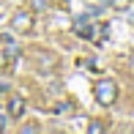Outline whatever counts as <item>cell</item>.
<instances>
[{
  "label": "cell",
  "instance_id": "cell-2",
  "mask_svg": "<svg viewBox=\"0 0 134 134\" xmlns=\"http://www.w3.org/2000/svg\"><path fill=\"white\" fill-rule=\"evenodd\" d=\"M90 19H93L90 14H80V16H74L71 27H74V33L80 36V38H93V36H96V25H93Z\"/></svg>",
  "mask_w": 134,
  "mask_h": 134
},
{
  "label": "cell",
  "instance_id": "cell-1",
  "mask_svg": "<svg viewBox=\"0 0 134 134\" xmlns=\"http://www.w3.org/2000/svg\"><path fill=\"white\" fill-rule=\"evenodd\" d=\"M93 96H96V101H99L101 107H112L115 99H118V85H115V80L99 77V80L93 82Z\"/></svg>",
  "mask_w": 134,
  "mask_h": 134
},
{
  "label": "cell",
  "instance_id": "cell-13",
  "mask_svg": "<svg viewBox=\"0 0 134 134\" xmlns=\"http://www.w3.org/2000/svg\"><path fill=\"white\" fill-rule=\"evenodd\" d=\"M0 66H3V58H0Z\"/></svg>",
  "mask_w": 134,
  "mask_h": 134
},
{
  "label": "cell",
  "instance_id": "cell-10",
  "mask_svg": "<svg viewBox=\"0 0 134 134\" xmlns=\"http://www.w3.org/2000/svg\"><path fill=\"white\" fill-rule=\"evenodd\" d=\"M5 90H8V88H5V85H3V82H0V93H5Z\"/></svg>",
  "mask_w": 134,
  "mask_h": 134
},
{
  "label": "cell",
  "instance_id": "cell-5",
  "mask_svg": "<svg viewBox=\"0 0 134 134\" xmlns=\"http://www.w3.org/2000/svg\"><path fill=\"white\" fill-rule=\"evenodd\" d=\"M36 66H38L41 71H47V69H55L58 66V58L49 52H36Z\"/></svg>",
  "mask_w": 134,
  "mask_h": 134
},
{
  "label": "cell",
  "instance_id": "cell-6",
  "mask_svg": "<svg viewBox=\"0 0 134 134\" xmlns=\"http://www.w3.org/2000/svg\"><path fill=\"white\" fill-rule=\"evenodd\" d=\"M30 11H49V0H30Z\"/></svg>",
  "mask_w": 134,
  "mask_h": 134
},
{
  "label": "cell",
  "instance_id": "cell-4",
  "mask_svg": "<svg viewBox=\"0 0 134 134\" xmlns=\"http://www.w3.org/2000/svg\"><path fill=\"white\" fill-rule=\"evenodd\" d=\"M25 109H27V101L22 99V96H11L8 99V115L11 118H22Z\"/></svg>",
  "mask_w": 134,
  "mask_h": 134
},
{
  "label": "cell",
  "instance_id": "cell-9",
  "mask_svg": "<svg viewBox=\"0 0 134 134\" xmlns=\"http://www.w3.org/2000/svg\"><path fill=\"white\" fill-rule=\"evenodd\" d=\"M129 3H131V0H112V5H115V8H126Z\"/></svg>",
  "mask_w": 134,
  "mask_h": 134
},
{
  "label": "cell",
  "instance_id": "cell-14",
  "mask_svg": "<svg viewBox=\"0 0 134 134\" xmlns=\"http://www.w3.org/2000/svg\"><path fill=\"white\" fill-rule=\"evenodd\" d=\"M131 3H134V0H131Z\"/></svg>",
  "mask_w": 134,
  "mask_h": 134
},
{
  "label": "cell",
  "instance_id": "cell-3",
  "mask_svg": "<svg viewBox=\"0 0 134 134\" xmlns=\"http://www.w3.org/2000/svg\"><path fill=\"white\" fill-rule=\"evenodd\" d=\"M11 27H14L16 33H30V30H33V14H30V11H16V14L11 16Z\"/></svg>",
  "mask_w": 134,
  "mask_h": 134
},
{
  "label": "cell",
  "instance_id": "cell-12",
  "mask_svg": "<svg viewBox=\"0 0 134 134\" xmlns=\"http://www.w3.org/2000/svg\"><path fill=\"white\" fill-rule=\"evenodd\" d=\"M131 69H134V58H131Z\"/></svg>",
  "mask_w": 134,
  "mask_h": 134
},
{
  "label": "cell",
  "instance_id": "cell-8",
  "mask_svg": "<svg viewBox=\"0 0 134 134\" xmlns=\"http://www.w3.org/2000/svg\"><path fill=\"white\" fill-rule=\"evenodd\" d=\"M19 131H22V134H27V131H30V134H33V131H38V126H36V123H27V126H22V129H19Z\"/></svg>",
  "mask_w": 134,
  "mask_h": 134
},
{
  "label": "cell",
  "instance_id": "cell-7",
  "mask_svg": "<svg viewBox=\"0 0 134 134\" xmlns=\"http://www.w3.org/2000/svg\"><path fill=\"white\" fill-rule=\"evenodd\" d=\"M104 129H107L104 123H90V126H88V131H90V134H101Z\"/></svg>",
  "mask_w": 134,
  "mask_h": 134
},
{
  "label": "cell",
  "instance_id": "cell-11",
  "mask_svg": "<svg viewBox=\"0 0 134 134\" xmlns=\"http://www.w3.org/2000/svg\"><path fill=\"white\" fill-rule=\"evenodd\" d=\"M0 129H3V115H0Z\"/></svg>",
  "mask_w": 134,
  "mask_h": 134
}]
</instances>
